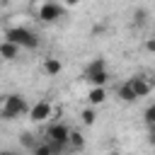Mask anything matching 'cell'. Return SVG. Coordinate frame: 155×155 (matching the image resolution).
Returning <instances> with one entry per match:
<instances>
[{"label": "cell", "instance_id": "7", "mask_svg": "<svg viewBox=\"0 0 155 155\" xmlns=\"http://www.w3.org/2000/svg\"><path fill=\"white\" fill-rule=\"evenodd\" d=\"M131 87H133V92H136V97L138 99H143V97H148L150 92H153V80H148V78H143V75H131L128 80H126Z\"/></svg>", "mask_w": 155, "mask_h": 155}, {"label": "cell", "instance_id": "10", "mask_svg": "<svg viewBox=\"0 0 155 155\" xmlns=\"http://www.w3.org/2000/svg\"><path fill=\"white\" fill-rule=\"evenodd\" d=\"M17 56H19V46L12 44V41H7V39H2L0 41V58L2 61H15Z\"/></svg>", "mask_w": 155, "mask_h": 155}, {"label": "cell", "instance_id": "21", "mask_svg": "<svg viewBox=\"0 0 155 155\" xmlns=\"http://www.w3.org/2000/svg\"><path fill=\"white\" fill-rule=\"evenodd\" d=\"M153 39H155V31H153Z\"/></svg>", "mask_w": 155, "mask_h": 155}, {"label": "cell", "instance_id": "14", "mask_svg": "<svg viewBox=\"0 0 155 155\" xmlns=\"http://www.w3.org/2000/svg\"><path fill=\"white\" fill-rule=\"evenodd\" d=\"M68 148L70 150H85V136L78 133V131H73L70 133V140H68Z\"/></svg>", "mask_w": 155, "mask_h": 155}, {"label": "cell", "instance_id": "12", "mask_svg": "<svg viewBox=\"0 0 155 155\" xmlns=\"http://www.w3.org/2000/svg\"><path fill=\"white\" fill-rule=\"evenodd\" d=\"M80 121H82L85 126H94V124H97V107H94V104H87V107L80 111Z\"/></svg>", "mask_w": 155, "mask_h": 155}, {"label": "cell", "instance_id": "4", "mask_svg": "<svg viewBox=\"0 0 155 155\" xmlns=\"http://www.w3.org/2000/svg\"><path fill=\"white\" fill-rule=\"evenodd\" d=\"M63 15H65V7H63L61 2H53V0H46V2H41V7L36 10V17H39L44 24L58 22Z\"/></svg>", "mask_w": 155, "mask_h": 155}, {"label": "cell", "instance_id": "17", "mask_svg": "<svg viewBox=\"0 0 155 155\" xmlns=\"http://www.w3.org/2000/svg\"><path fill=\"white\" fill-rule=\"evenodd\" d=\"M22 143H24L29 150H34V145H36V140L31 138V133H22Z\"/></svg>", "mask_w": 155, "mask_h": 155}, {"label": "cell", "instance_id": "5", "mask_svg": "<svg viewBox=\"0 0 155 155\" xmlns=\"http://www.w3.org/2000/svg\"><path fill=\"white\" fill-rule=\"evenodd\" d=\"M53 104L48 102V99H39V102H34L31 107H29V119L34 121V124H44V121H48L51 116H53Z\"/></svg>", "mask_w": 155, "mask_h": 155}, {"label": "cell", "instance_id": "15", "mask_svg": "<svg viewBox=\"0 0 155 155\" xmlns=\"http://www.w3.org/2000/svg\"><path fill=\"white\" fill-rule=\"evenodd\" d=\"M143 121H145L150 128H155V102L145 107V111H143Z\"/></svg>", "mask_w": 155, "mask_h": 155}, {"label": "cell", "instance_id": "3", "mask_svg": "<svg viewBox=\"0 0 155 155\" xmlns=\"http://www.w3.org/2000/svg\"><path fill=\"white\" fill-rule=\"evenodd\" d=\"M85 80H87L90 85H107V82H109L107 61H104V58H94V61L85 68Z\"/></svg>", "mask_w": 155, "mask_h": 155}, {"label": "cell", "instance_id": "8", "mask_svg": "<svg viewBox=\"0 0 155 155\" xmlns=\"http://www.w3.org/2000/svg\"><path fill=\"white\" fill-rule=\"evenodd\" d=\"M41 70H44V75H61L63 73V63L56 56H46L41 61Z\"/></svg>", "mask_w": 155, "mask_h": 155}, {"label": "cell", "instance_id": "19", "mask_svg": "<svg viewBox=\"0 0 155 155\" xmlns=\"http://www.w3.org/2000/svg\"><path fill=\"white\" fill-rule=\"evenodd\" d=\"M82 0H63V5H68V7H75V5H80Z\"/></svg>", "mask_w": 155, "mask_h": 155}, {"label": "cell", "instance_id": "11", "mask_svg": "<svg viewBox=\"0 0 155 155\" xmlns=\"http://www.w3.org/2000/svg\"><path fill=\"white\" fill-rule=\"evenodd\" d=\"M116 97L121 99V102H126V104H133V102H138V97H136V92H133V87L124 80L119 87H116Z\"/></svg>", "mask_w": 155, "mask_h": 155}, {"label": "cell", "instance_id": "20", "mask_svg": "<svg viewBox=\"0 0 155 155\" xmlns=\"http://www.w3.org/2000/svg\"><path fill=\"white\" fill-rule=\"evenodd\" d=\"M153 85H155V75H153Z\"/></svg>", "mask_w": 155, "mask_h": 155}, {"label": "cell", "instance_id": "6", "mask_svg": "<svg viewBox=\"0 0 155 155\" xmlns=\"http://www.w3.org/2000/svg\"><path fill=\"white\" fill-rule=\"evenodd\" d=\"M70 128L65 126V124H61V121H53V124H48V128H46V133H44V138L46 140H53V143H63V145H68V140H70ZM70 150V148H68Z\"/></svg>", "mask_w": 155, "mask_h": 155}, {"label": "cell", "instance_id": "9", "mask_svg": "<svg viewBox=\"0 0 155 155\" xmlns=\"http://www.w3.org/2000/svg\"><path fill=\"white\" fill-rule=\"evenodd\" d=\"M104 102H107V90H104V85H92L90 92H87V104L99 107V104H104Z\"/></svg>", "mask_w": 155, "mask_h": 155}, {"label": "cell", "instance_id": "1", "mask_svg": "<svg viewBox=\"0 0 155 155\" xmlns=\"http://www.w3.org/2000/svg\"><path fill=\"white\" fill-rule=\"evenodd\" d=\"M29 102L24 94H5L0 99V119L5 121H12V119H19V116H27L29 114Z\"/></svg>", "mask_w": 155, "mask_h": 155}, {"label": "cell", "instance_id": "13", "mask_svg": "<svg viewBox=\"0 0 155 155\" xmlns=\"http://www.w3.org/2000/svg\"><path fill=\"white\" fill-rule=\"evenodd\" d=\"M131 22H133V27H143L148 22V10L145 7H136L131 12Z\"/></svg>", "mask_w": 155, "mask_h": 155}, {"label": "cell", "instance_id": "16", "mask_svg": "<svg viewBox=\"0 0 155 155\" xmlns=\"http://www.w3.org/2000/svg\"><path fill=\"white\" fill-rule=\"evenodd\" d=\"M31 153H34V155H53V148H51V143L46 140V143H36Z\"/></svg>", "mask_w": 155, "mask_h": 155}, {"label": "cell", "instance_id": "18", "mask_svg": "<svg viewBox=\"0 0 155 155\" xmlns=\"http://www.w3.org/2000/svg\"><path fill=\"white\" fill-rule=\"evenodd\" d=\"M145 51L155 53V39H153V36H150V39H145Z\"/></svg>", "mask_w": 155, "mask_h": 155}, {"label": "cell", "instance_id": "2", "mask_svg": "<svg viewBox=\"0 0 155 155\" xmlns=\"http://www.w3.org/2000/svg\"><path fill=\"white\" fill-rule=\"evenodd\" d=\"M2 39H7V41H12V44H17L19 48H29V51H34V48L39 46V39H36V34H34L31 29H27V27H19V24H15V27H7Z\"/></svg>", "mask_w": 155, "mask_h": 155}]
</instances>
